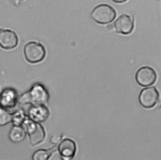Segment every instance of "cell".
<instances>
[{"label":"cell","mask_w":161,"mask_h":160,"mask_svg":"<svg viewBox=\"0 0 161 160\" xmlns=\"http://www.w3.org/2000/svg\"><path fill=\"white\" fill-rule=\"evenodd\" d=\"M48 99L49 93L45 87L41 83H35L19 97L18 101L22 104L44 105Z\"/></svg>","instance_id":"6da1fadb"},{"label":"cell","mask_w":161,"mask_h":160,"mask_svg":"<svg viewBox=\"0 0 161 160\" xmlns=\"http://www.w3.org/2000/svg\"><path fill=\"white\" fill-rule=\"evenodd\" d=\"M115 10L109 5L99 4L96 6L91 13V18L96 23L106 24L112 22L116 18Z\"/></svg>","instance_id":"7a4b0ae2"},{"label":"cell","mask_w":161,"mask_h":160,"mask_svg":"<svg viewBox=\"0 0 161 160\" xmlns=\"http://www.w3.org/2000/svg\"><path fill=\"white\" fill-rule=\"evenodd\" d=\"M46 51L44 46L36 41H30L24 47L25 59L31 63H36L42 61L45 56Z\"/></svg>","instance_id":"3957f363"},{"label":"cell","mask_w":161,"mask_h":160,"mask_svg":"<svg viewBox=\"0 0 161 160\" xmlns=\"http://www.w3.org/2000/svg\"><path fill=\"white\" fill-rule=\"evenodd\" d=\"M23 125L29 136L30 144L32 146L37 145L44 140L45 132L43 127L40 123L30 119L25 120Z\"/></svg>","instance_id":"277c9868"},{"label":"cell","mask_w":161,"mask_h":160,"mask_svg":"<svg viewBox=\"0 0 161 160\" xmlns=\"http://www.w3.org/2000/svg\"><path fill=\"white\" fill-rule=\"evenodd\" d=\"M159 93L154 87L145 88L140 92L138 100L140 105L144 108H152L157 103Z\"/></svg>","instance_id":"5b68a950"},{"label":"cell","mask_w":161,"mask_h":160,"mask_svg":"<svg viewBox=\"0 0 161 160\" xmlns=\"http://www.w3.org/2000/svg\"><path fill=\"white\" fill-rule=\"evenodd\" d=\"M156 79V72L150 67H141L135 74V80L137 83L142 87H147L153 84Z\"/></svg>","instance_id":"8992f818"},{"label":"cell","mask_w":161,"mask_h":160,"mask_svg":"<svg viewBox=\"0 0 161 160\" xmlns=\"http://www.w3.org/2000/svg\"><path fill=\"white\" fill-rule=\"evenodd\" d=\"M18 43L17 35L13 31L0 28V46L5 50L15 48Z\"/></svg>","instance_id":"52a82bcc"},{"label":"cell","mask_w":161,"mask_h":160,"mask_svg":"<svg viewBox=\"0 0 161 160\" xmlns=\"http://www.w3.org/2000/svg\"><path fill=\"white\" fill-rule=\"evenodd\" d=\"M116 31L123 35H128L133 31L134 24L133 18L128 14H121L114 23Z\"/></svg>","instance_id":"ba28073f"},{"label":"cell","mask_w":161,"mask_h":160,"mask_svg":"<svg viewBox=\"0 0 161 160\" xmlns=\"http://www.w3.org/2000/svg\"><path fill=\"white\" fill-rule=\"evenodd\" d=\"M18 101V93L11 88L4 89L0 95V106L6 109L15 107Z\"/></svg>","instance_id":"9c48e42d"},{"label":"cell","mask_w":161,"mask_h":160,"mask_svg":"<svg viewBox=\"0 0 161 160\" xmlns=\"http://www.w3.org/2000/svg\"><path fill=\"white\" fill-rule=\"evenodd\" d=\"M49 115V110L44 105H33L28 111L30 119L38 123L45 121Z\"/></svg>","instance_id":"30bf717a"},{"label":"cell","mask_w":161,"mask_h":160,"mask_svg":"<svg viewBox=\"0 0 161 160\" xmlns=\"http://www.w3.org/2000/svg\"><path fill=\"white\" fill-rule=\"evenodd\" d=\"M60 155L64 159H71L74 157L76 151V145L70 139H65L60 142L58 147Z\"/></svg>","instance_id":"8fae6325"},{"label":"cell","mask_w":161,"mask_h":160,"mask_svg":"<svg viewBox=\"0 0 161 160\" xmlns=\"http://www.w3.org/2000/svg\"><path fill=\"white\" fill-rule=\"evenodd\" d=\"M26 137L25 129L20 125H14L11 127L9 132V139L14 143L22 142Z\"/></svg>","instance_id":"7c38bea8"},{"label":"cell","mask_w":161,"mask_h":160,"mask_svg":"<svg viewBox=\"0 0 161 160\" xmlns=\"http://www.w3.org/2000/svg\"><path fill=\"white\" fill-rule=\"evenodd\" d=\"M56 147H53L51 149H38L32 155V159L33 160H47L52 152L55 149Z\"/></svg>","instance_id":"4fadbf2b"},{"label":"cell","mask_w":161,"mask_h":160,"mask_svg":"<svg viewBox=\"0 0 161 160\" xmlns=\"http://www.w3.org/2000/svg\"><path fill=\"white\" fill-rule=\"evenodd\" d=\"M13 114L0 106V126H4L12 122Z\"/></svg>","instance_id":"5bb4252c"},{"label":"cell","mask_w":161,"mask_h":160,"mask_svg":"<svg viewBox=\"0 0 161 160\" xmlns=\"http://www.w3.org/2000/svg\"><path fill=\"white\" fill-rule=\"evenodd\" d=\"M61 139L60 136H52L50 138V142L53 144H57L61 141Z\"/></svg>","instance_id":"9a60e30c"},{"label":"cell","mask_w":161,"mask_h":160,"mask_svg":"<svg viewBox=\"0 0 161 160\" xmlns=\"http://www.w3.org/2000/svg\"><path fill=\"white\" fill-rule=\"evenodd\" d=\"M114 3H124L127 0H112Z\"/></svg>","instance_id":"2e32d148"},{"label":"cell","mask_w":161,"mask_h":160,"mask_svg":"<svg viewBox=\"0 0 161 160\" xmlns=\"http://www.w3.org/2000/svg\"><path fill=\"white\" fill-rule=\"evenodd\" d=\"M113 28H114V26H113V24H108V25L107 26V29H108L109 31L112 30V29H113Z\"/></svg>","instance_id":"e0dca14e"},{"label":"cell","mask_w":161,"mask_h":160,"mask_svg":"<svg viewBox=\"0 0 161 160\" xmlns=\"http://www.w3.org/2000/svg\"><path fill=\"white\" fill-rule=\"evenodd\" d=\"M13 2H14L16 4H18L20 1H23V0H13Z\"/></svg>","instance_id":"ac0fdd59"}]
</instances>
